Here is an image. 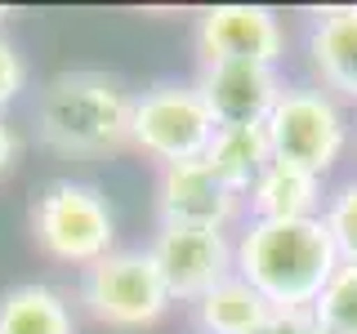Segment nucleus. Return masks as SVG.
<instances>
[{"instance_id":"f257e3e1","label":"nucleus","mask_w":357,"mask_h":334,"mask_svg":"<svg viewBox=\"0 0 357 334\" xmlns=\"http://www.w3.org/2000/svg\"><path fill=\"white\" fill-rule=\"evenodd\" d=\"M340 267L321 218H250L237 237V276L273 308H312Z\"/></svg>"},{"instance_id":"f03ea898","label":"nucleus","mask_w":357,"mask_h":334,"mask_svg":"<svg viewBox=\"0 0 357 334\" xmlns=\"http://www.w3.org/2000/svg\"><path fill=\"white\" fill-rule=\"evenodd\" d=\"M130 111L134 94L121 76L76 67L40 89L36 134L45 148L63 156H103L130 143Z\"/></svg>"},{"instance_id":"7ed1b4c3","label":"nucleus","mask_w":357,"mask_h":334,"mask_svg":"<svg viewBox=\"0 0 357 334\" xmlns=\"http://www.w3.org/2000/svg\"><path fill=\"white\" fill-rule=\"evenodd\" d=\"M31 232L50 259L72 263L81 272L116 250V214L107 196L94 183H76V178H54L40 187L31 205Z\"/></svg>"},{"instance_id":"20e7f679","label":"nucleus","mask_w":357,"mask_h":334,"mask_svg":"<svg viewBox=\"0 0 357 334\" xmlns=\"http://www.w3.org/2000/svg\"><path fill=\"white\" fill-rule=\"evenodd\" d=\"M215 116H210L206 98H201L197 81H156L143 94H134L130 111V143L143 156L165 165L201 161L215 138Z\"/></svg>"},{"instance_id":"39448f33","label":"nucleus","mask_w":357,"mask_h":334,"mask_svg":"<svg viewBox=\"0 0 357 334\" xmlns=\"http://www.w3.org/2000/svg\"><path fill=\"white\" fill-rule=\"evenodd\" d=\"M81 303L112 330H143L170 312L174 294L148 250H112L81 272Z\"/></svg>"},{"instance_id":"423d86ee","label":"nucleus","mask_w":357,"mask_h":334,"mask_svg":"<svg viewBox=\"0 0 357 334\" xmlns=\"http://www.w3.org/2000/svg\"><path fill=\"white\" fill-rule=\"evenodd\" d=\"M264 125L277 161H290L317 178L340 161L344 143H349L344 111L321 85H286Z\"/></svg>"},{"instance_id":"0eeeda50","label":"nucleus","mask_w":357,"mask_h":334,"mask_svg":"<svg viewBox=\"0 0 357 334\" xmlns=\"http://www.w3.org/2000/svg\"><path fill=\"white\" fill-rule=\"evenodd\" d=\"M148 254L161 267L174 303H197L206 289L237 272V245L223 228H156Z\"/></svg>"},{"instance_id":"6e6552de","label":"nucleus","mask_w":357,"mask_h":334,"mask_svg":"<svg viewBox=\"0 0 357 334\" xmlns=\"http://www.w3.org/2000/svg\"><path fill=\"white\" fill-rule=\"evenodd\" d=\"M201 67L210 63H264L277 67L286 54V31L264 5H215L197 22Z\"/></svg>"},{"instance_id":"1a4fd4ad","label":"nucleus","mask_w":357,"mask_h":334,"mask_svg":"<svg viewBox=\"0 0 357 334\" xmlns=\"http://www.w3.org/2000/svg\"><path fill=\"white\" fill-rule=\"evenodd\" d=\"M241 209V196L215 178V170L201 161L165 165L156 178V214L161 228H228Z\"/></svg>"},{"instance_id":"9d476101","label":"nucleus","mask_w":357,"mask_h":334,"mask_svg":"<svg viewBox=\"0 0 357 334\" xmlns=\"http://www.w3.org/2000/svg\"><path fill=\"white\" fill-rule=\"evenodd\" d=\"M197 89L215 125H264L286 85L277 81V67L264 63H210L201 67Z\"/></svg>"},{"instance_id":"9b49d317","label":"nucleus","mask_w":357,"mask_h":334,"mask_svg":"<svg viewBox=\"0 0 357 334\" xmlns=\"http://www.w3.org/2000/svg\"><path fill=\"white\" fill-rule=\"evenodd\" d=\"M308 63L321 85L357 98V5L317 9L308 22Z\"/></svg>"},{"instance_id":"f8f14e48","label":"nucleus","mask_w":357,"mask_h":334,"mask_svg":"<svg viewBox=\"0 0 357 334\" xmlns=\"http://www.w3.org/2000/svg\"><path fill=\"white\" fill-rule=\"evenodd\" d=\"M245 205H250V218H321L326 192H321L317 174L273 156L264 165V174L250 183Z\"/></svg>"},{"instance_id":"ddd939ff","label":"nucleus","mask_w":357,"mask_h":334,"mask_svg":"<svg viewBox=\"0 0 357 334\" xmlns=\"http://www.w3.org/2000/svg\"><path fill=\"white\" fill-rule=\"evenodd\" d=\"M273 161V143H268V125H219L210 138L206 165L228 192L245 200L250 183L264 174V165Z\"/></svg>"},{"instance_id":"4468645a","label":"nucleus","mask_w":357,"mask_h":334,"mask_svg":"<svg viewBox=\"0 0 357 334\" xmlns=\"http://www.w3.org/2000/svg\"><path fill=\"white\" fill-rule=\"evenodd\" d=\"M192 312H197L201 334H255L264 326V317L273 312V303H268L250 281H241V276L232 272V276H223L215 289H206L192 303Z\"/></svg>"},{"instance_id":"2eb2a0df","label":"nucleus","mask_w":357,"mask_h":334,"mask_svg":"<svg viewBox=\"0 0 357 334\" xmlns=\"http://www.w3.org/2000/svg\"><path fill=\"white\" fill-rule=\"evenodd\" d=\"M0 334H76V321L54 285L22 281L0 294Z\"/></svg>"},{"instance_id":"dca6fc26","label":"nucleus","mask_w":357,"mask_h":334,"mask_svg":"<svg viewBox=\"0 0 357 334\" xmlns=\"http://www.w3.org/2000/svg\"><path fill=\"white\" fill-rule=\"evenodd\" d=\"M312 317L326 334H357V263L335 267L321 299L312 303Z\"/></svg>"},{"instance_id":"f3484780","label":"nucleus","mask_w":357,"mask_h":334,"mask_svg":"<svg viewBox=\"0 0 357 334\" xmlns=\"http://www.w3.org/2000/svg\"><path fill=\"white\" fill-rule=\"evenodd\" d=\"M321 223H326V232L335 241L340 263H357V178H349V183H340L335 192H326Z\"/></svg>"},{"instance_id":"a211bd4d","label":"nucleus","mask_w":357,"mask_h":334,"mask_svg":"<svg viewBox=\"0 0 357 334\" xmlns=\"http://www.w3.org/2000/svg\"><path fill=\"white\" fill-rule=\"evenodd\" d=\"M27 85V63H22V54L0 36V111L18 98V89Z\"/></svg>"},{"instance_id":"6ab92c4d","label":"nucleus","mask_w":357,"mask_h":334,"mask_svg":"<svg viewBox=\"0 0 357 334\" xmlns=\"http://www.w3.org/2000/svg\"><path fill=\"white\" fill-rule=\"evenodd\" d=\"M312 330H317L312 308H273L255 334H312Z\"/></svg>"},{"instance_id":"aec40b11","label":"nucleus","mask_w":357,"mask_h":334,"mask_svg":"<svg viewBox=\"0 0 357 334\" xmlns=\"http://www.w3.org/2000/svg\"><path fill=\"white\" fill-rule=\"evenodd\" d=\"M14 156H18V138H14V129L5 125V116H0V174L14 165Z\"/></svg>"},{"instance_id":"412c9836","label":"nucleus","mask_w":357,"mask_h":334,"mask_svg":"<svg viewBox=\"0 0 357 334\" xmlns=\"http://www.w3.org/2000/svg\"><path fill=\"white\" fill-rule=\"evenodd\" d=\"M5 18H9V9H0V22H5Z\"/></svg>"},{"instance_id":"4be33fe9","label":"nucleus","mask_w":357,"mask_h":334,"mask_svg":"<svg viewBox=\"0 0 357 334\" xmlns=\"http://www.w3.org/2000/svg\"><path fill=\"white\" fill-rule=\"evenodd\" d=\"M312 334H326V330H321V326H317V330H312Z\"/></svg>"}]
</instances>
